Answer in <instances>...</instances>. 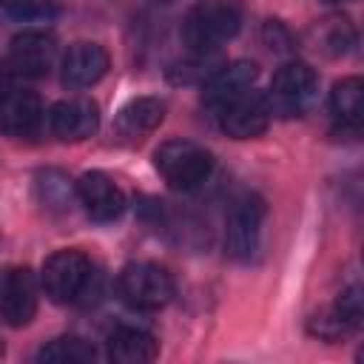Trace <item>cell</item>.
Listing matches in <instances>:
<instances>
[{"label": "cell", "mask_w": 364, "mask_h": 364, "mask_svg": "<svg viewBox=\"0 0 364 364\" xmlns=\"http://www.w3.org/2000/svg\"><path fill=\"white\" fill-rule=\"evenodd\" d=\"M321 3H347V0H321Z\"/></svg>", "instance_id": "27"}, {"label": "cell", "mask_w": 364, "mask_h": 364, "mask_svg": "<svg viewBox=\"0 0 364 364\" xmlns=\"http://www.w3.org/2000/svg\"><path fill=\"white\" fill-rule=\"evenodd\" d=\"M0 355H3V344H0Z\"/></svg>", "instance_id": "28"}, {"label": "cell", "mask_w": 364, "mask_h": 364, "mask_svg": "<svg viewBox=\"0 0 364 364\" xmlns=\"http://www.w3.org/2000/svg\"><path fill=\"white\" fill-rule=\"evenodd\" d=\"M225 63L219 60L216 51H191L185 60L173 63L168 68V80L171 82H182V85H193V82H208Z\"/></svg>", "instance_id": "19"}, {"label": "cell", "mask_w": 364, "mask_h": 364, "mask_svg": "<svg viewBox=\"0 0 364 364\" xmlns=\"http://www.w3.org/2000/svg\"><path fill=\"white\" fill-rule=\"evenodd\" d=\"M219 128L233 136V139H253L262 136L270 125V108L264 94L259 91H245L239 100H233L230 105H225L219 114Z\"/></svg>", "instance_id": "10"}, {"label": "cell", "mask_w": 364, "mask_h": 364, "mask_svg": "<svg viewBox=\"0 0 364 364\" xmlns=\"http://www.w3.org/2000/svg\"><path fill=\"white\" fill-rule=\"evenodd\" d=\"M307 330H310L313 336L324 338V341H336V338H341V336L355 333V330L341 318V313H338L333 304H330V307H324V310H318V313L307 321Z\"/></svg>", "instance_id": "22"}, {"label": "cell", "mask_w": 364, "mask_h": 364, "mask_svg": "<svg viewBox=\"0 0 364 364\" xmlns=\"http://www.w3.org/2000/svg\"><path fill=\"white\" fill-rule=\"evenodd\" d=\"M264 213H267V205L259 193H242L230 205L228 222H225V253L230 259L250 262L256 256Z\"/></svg>", "instance_id": "6"}, {"label": "cell", "mask_w": 364, "mask_h": 364, "mask_svg": "<svg viewBox=\"0 0 364 364\" xmlns=\"http://www.w3.org/2000/svg\"><path fill=\"white\" fill-rule=\"evenodd\" d=\"M259 77L256 63L250 60H233L225 63L208 82H202V105L213 114H219L225 105H230L233 100H239L245 91L253 88Z\"/></svg>", "instance_id": "9"}, {"label": "cell", "mask_w": 364, "mask_h": 364, "mask_svg": "<svg viewBox=\"0 0 364 364\" xmlns=\"http://www.w3.org/2000/svg\"><path fill=\"white\" fill-rule=\"evenodd\" d=\"M108 51L97 43H74L60 60V77L68 88H91L108 74Z\"/></svg>", "instance_id": "13"}, {"label": "cell", "mask_w": 364, "mask_h": 364, "mask_svg": "<svg viewBox=\"0 0 364 364\" xmlns=\"http://www.w3.org/2000/svg\"><path fill=\"white\" fill-rule=\"evenodd\" d=\"M14 71L6 65V63H0V97H6L11 88H14V77H11Z\"/></svg>", "instance_id": "26"}, {"label": "cell", "mask_w": 364, "mask_h": 364, "mask_svg": "<svg viewBox=\"0 0 364 364\" xmlns=\"http://www.w3.org/2000/svg\"><path fill=\"white\" fill-rule=\"evenodd\" d=\"M264 43L270 48H276V51H290L293 48V37H290V31L279 20L264 23Z\"/></svg>", "instance_id": "25"}, {"label": "cell", "mask_w": 364, "mask_h": 364, "mask_svg": "<svg viewBox=\"0 0 364 364\" xmlns=\"http://www.w3.org/2000/svg\"><path fill=\"white\" fill-rule=\"evenodd\" d=\"M313 43L327 57H344L355 46V26L350 23V17H341V14L324 17L313 28Z\"/></svg>", "instance_id": "18"}, {"label": "cell", "mask_w": 364, "mask_h": 364, "mask_svg": "<svg viewBox=\"0 0 364 364\" xmlns=\"http://www.w3.org/2000/svg\"><path fill=\"white\" fill-rule=\"evenodd\" d=\"M40 361H54V364H88L97 358V350L91 341L80 338V336H60L48 344L40 347L37 353Z\"/></svg>", "instance_id": "20"}, {"label": "cell", "mask_w": 364, "mask_h": 364, "mask_svg": "<svg viewBox=\"0 0 364 364\" xmlns=\"http://www.w3.org/2000/svg\"><path fill=\"white\" fill-rule=\"evenodd\" d=\"M37 193H40V202L48 210H68L71 208V196L77 193V188H71V182H68V176L63 171L46 168L37 176Z\"/></svg>", "instance_id": "21"}, {"label": "cell", "mask_w": 364, "mask_h": 364, "mask_svg": "<svg viewBox=\"0 0 364 364\" xmlns=\"http://www.w3.org/2000/svg\"><path fill=\"white\" fill-rule=\"evenodd\" d=\"M57 60V40L43 28L20 31L9 46V68L23 77H46Z\"/></svg>", "instance_id": "8"}, {"label": "cell", "mask_w": 364, "mask_h": 364, "mask_svg": "<svg viewBox=\"0 0 364 364\" xmlns=\"http://www.w3.org/2000/svg\"><path fill=\"white\" fill-rule=\"evenodd\" d=\"M117 290L134 310H162L173 299V279L162 264L131 262L117 279Z\"/></svg>", "instance_id": "5"}, {"label": "cell", "mask_w": 364, "mask_h": 364, "mask_svg": "<svg viewBox=\"0 0 364 364\" xmlns=\"http://www.w3.org/2000/svg\"><path fill=\"white\" fill-rule=\"evenodd\" d=\"M242 28V6L236 0L196 3L182 20V40L191 51H216Z\"/></svg>", "instance_id": "1"}, {"label": "cell", "mask_w": 364, "mask_h": 364, "mask_svg": "<svg viewBox=\"0 0 364 364\" xmlns=\"http://www.w3.org/2000/svg\"><path fill=\"white\" fill-rule=\"evenodd\" d=\"M154 165L162 173V179L176 191H191L202 185L213 171V156L191 142V139H168L156 148Z\"/></svg>", "instance_id": "4"}, {"label": "cell", "mask_w": 364, "mask_h": 364, "mask_svg": "<svg viewBox=\"0 0 364 364\" xmlns=\"http://www.w3.org/2000/svg\"><path fill=\"white\" fill-rule=\"evenodd\" d=\"M48 128L63 142H82L100 128V108L85 97L60 100L48 111Z\"/></svg>", "instance_id": "11"}, {"label": "cell", "mask_w": 364, "mask_h": 364, "mask_svg": "<svg viewBox=\"0 0 364 364\" xmlns=\"http://www.w3.org/2000/svg\"><path fill=\"white\" fill-rule=\"evenodd\" d=\"M165 111H168V105L159 97H136V100H131L117 114V122H114L117 136L125 139V142L145 139L151 131L159 128V122L165 119Z\"/></svg>", "instance_id": "15"}, {"label": "cell", "mask_w": 364, "mask_h": 364, "mask_svg": "<svg viewBox=\"0 0 364 364\" xmlns=\"http://www.w3.org/2000/svg\"><path fill=\"white\" fill-rule=\"evenodd\" d=\"M0 9L20 23H43L57 11L51 0H0Z\"/></svg>", "instance_id": "23"}, {"label": "cell", "mask_w": 364, "mask_h": 364, "mask_svg": "<svg viewBox=\"0 0 364 364\" xmlns=\"http://www.w3.org/2000/svg\"><path fill=\"white\" fill-rule=\"evenodd\" d=\"M156 353H159L156 338L142 327L122 324L108 333V358L117 364H145L154 361Z\"/></svg>", "instance_id": "16"}, {"label": "cell", "mask_w": 364, "mask_h": 364, "mask_svg": "<svg viewBox=\"0 0 364 364\" xmlns=\"http://www.w3.org/2000/svg\"><path fill=\"white\" fill-rule=\"evenodd\" d=\"M330 117L336 122V131L358 134L361 114H364V82L358 77H344L330 91Z\"/></svg>", "instance_id": "17"}, {"label": "cell", "mask_w": 364, "mask_h": 364, "mask_svg": "<svg viewBox=\"0 0 364 364\" xmlns=\"http://www.w3.org/2000/svg\"><path fill=\"white\" fill-rule=\"evenodd\" d=\"M43 122V102L37 94L11 88L0 97V134L6 136H34Z\"/></svg>", "instance_id": "14"}, {"label": "cell", "mask_w": 364, "mask_h": 364, "mask_svg": "<svg viewBox=\"0 0 364 364\" xmlns=\"http://www.w3.org/2000/svg\"><path fill=\"white\" fill-rule=\"evenodd\" d=\"M94 279V264L82 250L65 247V250H54L46 262H43V273H40V284L46 290V296L54 304H74L80 301Z\"/></svg>", "instance_id": "2"}, {"label": "cell", "mask_w": 364, "mask_h": 364, "mask_svg": "<svg viewBox=\"0 0 364 364\" xmlns=\"http://www.w3.org/2000/svg\"><path fill=\"white\" fill-rule=\"evenodd\" d=\"M316 91H318V77L307 63H301V60L284 63L273 74L270 88L264 94L270 117H282V119L301 117L313 105Z\"/></svg>", "instance_id": "3"}, {"label": "cell", "mask_w": 364, "mask_h": 364, "mask_svg": "<svg viewBox=\"0 0 364 364\" xmlns=\"http://www.w3.org/2000/svg\"><path fill=\"white\" fill-rule=\"evenodd\" d=\"M159 3H171V0H159Z\"/></svg>", "instance_id": "29"}, {"label": "cell", "mask_w": 364, "mask_h": 364, "mask_svg": "<svg viewBox=\"0 0 364 364\" xmlns=\"http://www.w3.org/2000/svg\"><path fill=\"white\" fill-rule=\"evenodd\" d=\"M333 307L341 313V318H344V321H347L353 330H358V327H361V316H364V299H361V287H358V284H353V287L341 290Z\"/></svg>", "instance_id": "24"}, {"label": "cell", "mask_w": 364, "mask_h": 364, "mask_svg": "<svg viewBox=\"0 0 364 364\" xmlns=\"http://www.w3.org/2000/svg\"><path fill=\"white\" fill-rule=\"evenodd\" d=\"M37 313V279L28 267H9L0 276V318L26 327Z\"/></svg>", "instance_id": "7"}, {"label": "cell", "mask_w": 364, "mask_h": 364, "mask_svg": "<svg viewBox=\"0 0 364 364\" xmlns=\"http://www.w3.org/2000/svg\"><path fill=\"white\" fill-rule=\"evenodd\" d=\"M74 188H77V199L82 202L85 213L94 222H114L125 210V196H122L119 185L102 171L82 173Z\"/></svg>", "instance_id": "12"}]
</instances>
